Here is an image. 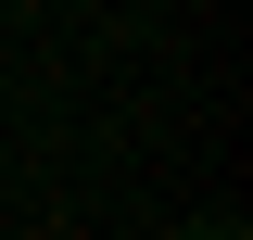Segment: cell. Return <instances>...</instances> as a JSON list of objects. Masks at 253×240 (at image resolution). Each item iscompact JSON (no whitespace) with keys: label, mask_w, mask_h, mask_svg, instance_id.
<instances>
[{"label":"cell","mask_w":253,"mask_h":240,"mask_svg":"<svg viewBox=\"0 0 253 240\" xmlns=\"http://www.w3.org/2000/svg\"><path fill=\"white\" fill-rule=\"evenodd\" d=\"M190 240H241V228H190Z\"/></svg>","instance_id":"cell-1"}]
</instances>
